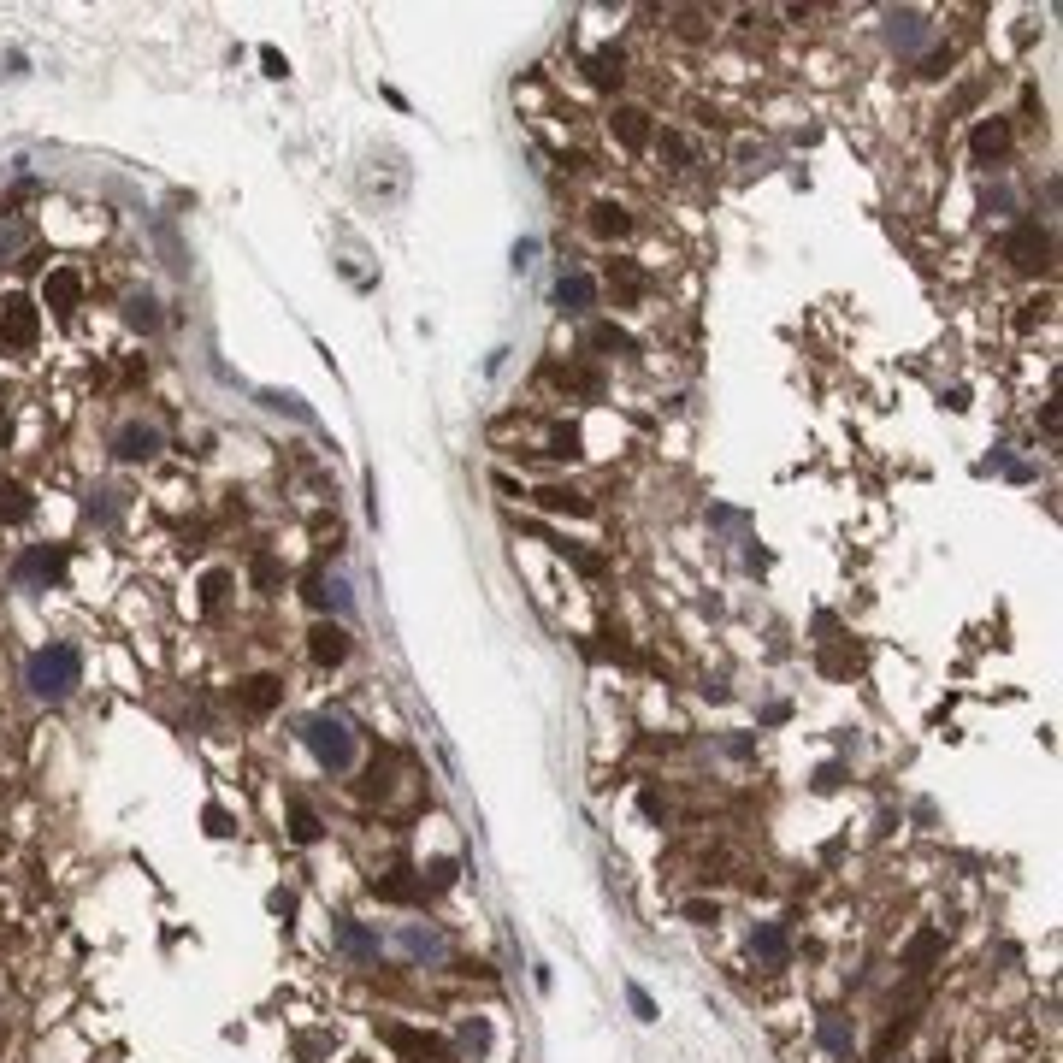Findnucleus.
<instances>
[{"label":"nucleus","instance_id":"nucleus-1","mask_svg":"<svg viewBox=\"0 0 1063 1063\" xmlns=\"http://www.w3.org/2000/svg\"><path fill=\"white\" fill-rule=\"evenodd\" d=\"M77 680H83L77 644H48V650L30 656V691H36V697H65Z\"/></svg>","mask_w":1063,"mask_h":1063},{"label":"nucleus","instance_id":"nucleus-2","mask_svg":"<svg viewBox=\"0 0 1063 1063\" xmlns=\"http://www.w3.org/2000/svg\"><path fill=\"white\" fill-rule=\"evenodd\" d=\"M1004 254H1010V266H1022V272H1046V266H1052V231H1040L1034 219H1022V225L1004 237Z\"/></svg>","mask_w":1063,"mask_h":1063},{"label":"nucleus","instance_id":"nucleus-3","mask_svg":"<svg viewBox=\"0 0 1063 1063\" xmlns=\"http://www.w3.org/2000/svg\"><path fill=\"white\" fill-rule=\"evenodd\" d=\"M36 331H42V313H36L30 296H6V302H0V343H6V349H30Z\"/></svg>","mask_w":1063,"mask_h":1063},{"label":"nucleus","instance_id":"nucleus-4","mask_svg":"<svg viewBox=\"0 0 1063 1063\" xmlns=\"http://www.w3.org/2000/svg\"><path fill=\"white\" fill-rule=\"evenodd\" d=\"M308 745L319 751V762H331V768H349L355 762V745H349V733H343V721H308Z\"/></svg>","mask_w":1063,"mask_h":1063},{"label":"nucleus","instance_id":"nucleus-5","mask_svg":"<svg viewBox=\"0 0 1063 1063\" xmlns=\"http://www.w3.org/2000/svg\"><path fill=\"white\" fill-rule=\"evenodd\" d=\"M532 502H538L544 514H573V520H591V514H597V502L585 497V491H573V485H544V491H532Z\"/></svg>","mask_w":1063,"mask_h":1063},{"label":"nucleus","instance_id":"nucleus-6","mask_svg":"<svg viewBox=\"0 0 1063 1063\" xmlns=\"http://www.w3.org/2000/svg\"><path fill=\"white\" fill-rule=\"evenodd\" d=\"M237 703H243L249 715H272V709L284 703V680H272V674H249V680L237 686Z\"/></svg>","mask_w":1063,"mask_h":1063},{"label":"nucleus","instance_id":"nucleus-7","mask_svg":"<svg viewBox=\"0 0 1063 1063\" xmlns=\"http://www.w3.org/2000/svg\"><path fill=\"white\" fill-rule=\"evenodd\" d=\"M609 130H615V142L632 148V154L650 148V113H644V107H615V113H609Z\"/></svg>","mask_w":1063,"mask_h":1063},{"label":"nucleus","instance_id":"nucleus-8","mask_svg":"<svg viewBox=\"0 0 1063 1063\" xmlns=\"http://www.w3.org/2000/svg\"><path fill=\"white\" fill-rule=\"evenodd\" d=\"M308 656H313V662H325V668H337V662L349 656V632H343V626H331V621H319L308 632Z\"/></svg>","mask_w":1063,"mask_h":1063},{"label":"nucleus","instance_id":"nucleus-9","mask_svg":"<svg viewBox=\"0 0 1063 1063\" xmlns=\"http://www.w3.org/2000/svg\"><path fill=\"white\" fill-rule=\"evenodd\" d=\"M585 77H591L597 89H621L626 83V54L621 48H597V54L585 60Z\"/></svg>","mask_w":1063,"mask_h":1063},{"label":"nucleus","instance_id":"nucleus-10","mask_svg":"<svg viewBox=\"0 0 1063 1063\" xmlns=\"http://www.w3.org/2000/svg\"><path fill=\"white\" fill-rule=\"evenodd\" d=\"M969 148H975V160L987 166V160H1004V148H1010V125L1004 119H981L975 136H969Z\"/></svg>","mask_w":1063,"mask_h":1063},{"label":"nucleus","instance_id":"nucleus-11","mask_svg":"<svg viewBox=\"0 0 1063 1063\" xmlns=\"http://www.w3.org/2000/svg\"><path fill=\"white\" fill-rule=\"evenodd\" d=\"M42 296H48V308H54V313H71V308H77V296H83V278H77L71 266H60V272H48Z\"/></svg>","mask_w":1063,"mask_h":1063},{"label":"nucleus","instance_id":"nucleus-12","mask_svg":"<svg viewBox=\"0 0 1063 1063\" xmlns=\"http://www.w3.org/2000/svg\"><path fill=\"white\" fill-rule=\"evenodd\" d=\"M939 951H945V934H939V928H922V934L904 945V969H910V975H928V963H934Z\"/></svg>","mask_w":1063,"mask_h":1063},{"label":"nucleus","instance_id":"nucleus-13","mask_svg":"<svg viewBox=\"0 0 1063 1063\" xmlns=\"http://www.w3.org/2000/svg\"><path fill=\"white\" fill-rule=\"evenodd\" d=\"M556 302H562V313H585L597 302V284H591L585 272H567L562 284H556Z\"/></svg>","mask_w":1063,"mask_h":1063},{"label":"nucleus","instance_id":"nucleus-14","mask_svg":"<svg viewBox=\"0 0 1063 1063\" xmlns=\"http://www.w3.org/2000/svg\"><path fill=\"white\" fill-rule=\"evenodd\" d=\"M550 384H562L573 396H603V373L597 367H550Z\"/></svg>","mask_w":1063,"mask_h":1063},{"label":"nucleus","instance_id":"nucleus-15","mask_svg":"<svg viewBox=\"0 0 1063 1063\" xmlns=\"http://www.w3.org/2000/svg\"><path fill=\"white\" fill-rule=\"evenodd\" d=\"M384 1040H390L396 1052H408V1058H443V1040L414 1034V1028H384Z\"/></svg>","mask_w":1063,"mask_h":1063},{"label":"nucleus","instance_id":"nucleus-16","mask_svg":"<svg viewBox=\"0 0 1063 1063\" xmlns=\"http://www.w3.org/2000/svg\"><path fill=\"white\" fill-rule=\"evenodd\" d=\"M591 231H597V237H626V231H632V213H626L621 201H597V207H591Z\"/></svg>","mask_w":1063,"mask_h":1063},{"label":"nucleus","instance_id":"nucleus-17","mask_svg":"<svg viewBox=\"0 0 1063 1063\" xmlns=\"http://www.w3.org/2000/svg\"><path fill=\"white\" fill-rule=\"evenodd\" d=\"M119 455H125V461L160 455V432H154V426H125V432H119Z\"/></svg>","mask_w":1063,"mask_h":1063},{"label":"nucleus","instance_id":"nucleus-18","mask_svg":"<svg viewBox=\"0 0 1063 1063\" xmlns=\"http://www.w3.org/2000/svg\"><path fill=\"white\" fill-rule=\"evenodd\" d=\"M644 266H632V260H609V290L621 296V302H632V296H644Z\"/></svg>","mask_w":1063,"mask_h":1063},{"label":"nucleus","instance_id":"nucleus-19","mask_svg":"<svg viewBox=\"0 0 1063 1063\" xmlns=\"http://www.w3.org/2000/svg\"><path fill=\"white\" fill-rule=\"evenodd\" d=\"M18 573H24V579H60L65 573V550H30V556L18 562Z\"/></svg>","mask_w":1063,"mask_h":1063},{"label":"nucleus","instance_id":"nucleus-20","mask_svg":"<svg viewBox=\"0 0 1063 1063\" xmlns=\"http://www.w3.org/2000/svg\"><path fill=\"white\" fill-rule=\"evenodd\" d=\"M30 485H18V479H6L0 485V520H30Z\"/></svg>","mask_w":1063,"mask_h":1063},{"label":"nucleus","instance_id":"nucleus-21","mask_svg":"<svg viewBox=\"0 0 1063 1063\" xmlns=\"http://www.w3.org/2000/svg\"><path fill=\"white\" fill-rule=\"evenodd\" d=\"M585 343H591V349H603V355H632V337H626L621 325H591V331H585Z\"/></svg>","mask_w":1063,"mask_h":1063},{"label":"nucleus","instance_id":"nucleus-22","mask_svg":"<svg viewBox=\"0 0 1063 1063\" xmlns=\"http://www.w3.org/2000/svg\"><path fill=\"white\" fill-rule=\"evenodd\" d=\"M544 455H556V461H579V455H585V438H579V426H556Z\"/></svg>","mask_w":1063,"mask_h":1063},{"label":"nucleus","instance_id":"nucleus-23","mask_svg":"<svg viewBox=\"0 0 1063 1063\" xmlns=\"http://www.w3.org/2000/svg\"><path fill=\"white\" fill-rule=\"evenodd\" d=\"M821 1046H827V1052H851V1028H845V1016H839V1010H827V1016H821Z\"/></svg>","mask_w":1063,"mask_h":1063},{"label":"nucleus","instance_id":"nucleus-24","mask_svg":"<svg viewBox=\"0 0 1063 1063\" xmlns=\"http://www.w3.org/2000/svg\"><path fill=\"white\" fill-rule=\"evenodd\" d=\"M290 833H296V845H313L319 839V815L308 804H290Z\"/></svg>","mask_w":1063,"mask_h":1063},{"label":"nucleus","instance_id":"nucleus-25","mask_svg":"<svg viewBox=\"0 0 1063 1063\" xmlns=\"http://www.w3.org/2000/svg\"><path fill=\"white\" fill-rule=\"evenodd\" d=\"M556 550H562V556L579 567L585 579H597V573H603V556H591V550H579V544H556Z\"/></svg>","mask_w":1063,"mask_h":1063},{"label":"nucleus","instance_id":"nucleus-26","mask_svg":"<svg viewBox=\"0 0 1063 1063\" xmlns=\"http://www.w3.org/2000/svg\"><path fill=\"white\" fill-rule=\"evenodd\" d=\"M254 585H260V591H272V585H278V579H284V567H278V556H254Z\"/></svg>","mask_w":1063,"mask_h":1063},{"label":"nucleus","instance_id":"nucleus-27","mask_svg":"<svg viewBox=\"0 0 1063 1063\" xmlns=\"http://www.w3.org/2000/svg\"><path fill=\"white\" fill-rule=\"evenodd\" d=\"M225 591H231V573H207V579H201V603H207V609H219Z\"/></svg>","mask_w":1063,"mask_h":1063},{"label":"nucleus","instance_id":"nucleus-28","mask_svg":"<svg viewBox=\"0 0 1063 1063\" xmlns=\"http://www.w3.org/2000/svg\"><path fill=\"white\" fill-rule=\"evenodd\" d=\"M373 892H378V898H390V904H402V898H420V886H414V880H378Z\"/></svg>","mask_w":1063,"mask_h":1063},{"label":"nucleus","instance_id":"nucleus-29","mask_svg":"<svg viewBox=\"0 0 1063 1063\" xmlns=\"http://www.w3.org/2000/svg\"><path fill=\"white\" fill-rule=\"evenodd\" d=\"M662 154H668L674 166H691V142L686 136H674V130H662Z\"/></svg>","mask_w":1063,"mask_h":1063},{"label":"nucleus","instance_id":"nucleus-30","mask_svg":"<svg viewBox=\"0 0 1063 1063\" xmlns=\"http://www.w3.org/2000/svg\"><path fill=\"white\" fill-rule=\"evenodd\" d=\"M130 325H136V331H154V325H160V313H154V302H148V296H136V302H130Z\"/></svg>","mask_w":1063,"mask_h":1063},{"label":"nucleus","instance_id":"nucleus-31","mask_svg":"<svg viewBox=\"0 0 1063 1063\" xmlns=\"http://www.w3.org/2000/svg\"><path fill=\"white\" fill-rule=\"evenodd\" d=\"M756 951L780 963V957H786V934H780V928H762V934H756Z\"/></svg>","mask_w":1063,"mask_h":1063},{"label":"nucleus","instance_id":"nucleus-32","mask_svg":"<svg viewBox=\"0 0 1063 1063\" xmlns=\"http://www.w3.org/2000/svg\"><path fill=\"white\" fill-rule=\"evenodd\" d=\"M461 1046H467V1052H485V1046H491V1028H485V1022H467V1028H461Z\"/></svg>","mask_w":1063,"mask_h":1063},{"label":"nucleus","instance_id":"nucleus-33","mask_svg":"<svg viewBox=\"0 0 1063 1063\" xmlns=\"http://www.w3.org/2000/svg\"><path fill=\"white\" fill-rule=\"evenodd\" d=\"M201 821H207V833H219V839H225V833H237V827H231V815L219 810V804H207V815H201Z\"/></svg>","mask_w":1063,"mask_h":1063},{"label":"nucleus","instance_id":"nucleus-34","mask_svg":"<svg viewBox=\"0 0 1063 1063\" xmlns=\"http://www.w3.org/2000/svg\"><path fill=\"white\" fill-rule=\"evenodd\" d=\"M626 999H632V1010H638V1022H656V1004H650L644 987H626Z\"/></svg>","mask_w":1063,"mask_h":1063},{"label":"nucleus","instance_id":"nucleus-35","mask_svg":"<svg viewBox=\"0 0 1063 1063\" xmlns=\"http://www.w3.org/2000/svg\"><path fill=\"white\" fill-rule=\"evenodd\" d=\"M302 597H308V603H325V579H319V567L302 579Z\"/></svg>","mask_w":1063,"mask_h":1063},{"label":"nucleus","instance_id":"nucleus-36","mask_svg":"<svg viewBox=\"0 0 1063 1063\" xmlns=\"http://www.w3.org/2000/svg\"><path fill=\"white\" fill-rule=\"evenodd\" d=\"M686 916H691V922H715V916H721V910H715V904H703V898H697V904H686Z\"/></svg>","mask_w":1063,"mask_h":1063},{"label":"nucleus","instance_id":"nucleus-37","mask_svg":"<svg viewBox=\"0 0 1063 1063\" xmlns=\"http://www.w3.org/2000/svg\"><path fill=\"white\" fill-rule=\"evenodd\" d=\"M343 945H349V951H373V939L361 934V928H343Z\"/></svg>","mask_w":1063,"mask_h":1063},{"label":"nucleus","instance_id":"nucleus-38","mask_svg":"<svg viewBox=\"0 0 1063 1063\" xmlns=\"http://www.w3.org/2000/svg\"><path fill=\"white\" fill-rule=\"evenodd\" d=\"M0 443H6V402H0Z\"/></svg>","mask_w":1063,"mask_h":1063},{"label":"nucleus","instance_id":"nucleus-39","mask_svg":"<svg viewBox=\"0 0 1063 1063\" xmlns=\"http://www.w3.org/2000/svg\"><path fill=\"white\" fill-rule=\"evenodd\" d=\"M934 1063H951V1058H934Z\"/></svg>","mask_w":1063,"mask_h":1063}]
</instances>
